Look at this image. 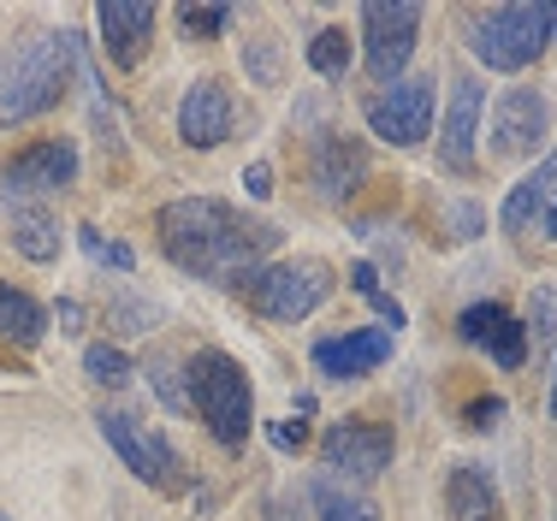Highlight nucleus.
<instances>
[{
    "instance_id": "obj_1",
    "label": "nucleus",
    "mask_w": 557,
    "mask_h": 521,
    "mask_svg": "<svg viewBox=\"0 0 557 521\" xmlns=\"http://www.w3.org/2000/svg\"><path fill=\"white\" fill-rule=\"evenodd\" d=\"M154 232H161V249L190 278H208V285H225V290H244L278 249V225L249 220V213H237L220 196L166 202L154 213Z\"/></svg>"
},
{
    "instance_id": "obj_2",
    "label": "nucleus",
    "mask_w": 557,
    "mask_h": 521,
    "mask_svg": "<svg viewBox=\"0 0 557 521\" xmlns=\"http://www.w3.org/2000/svg\"><path fill=\"white\" fill-rule=\"evenodd\" d=\"M184 397H190V409L225 450H237L249 438V426H256V385H249L244 362L214 350V344L184 362Z\"/></svg>"
},
{
    "instance_id": "obj_3",
    "label": "nucleus",
    "mask_w": 557,
    "mask_h": 521,
    "mask_svg": "<svg viewBox=\"0 0 557 521\" xmlns=\"http://www.w3.org/2000/svg\"><path fill=\"white\" fill-rule=\"evenodd\" d=\"M72 72H77V36L72 30L36 36V42L0 72V131L54 113L60 96L72 89Z\"/></svg>"
},
{
    "instance_id": "obj_4",
    "label": "nucleus",
    "mask_w": 557,
    "mask_h": 521,
    "mask_svg": "<svg viewBox=\"0 0 557 521\" xmlns=\"http://www.w3.org/2000/svg\"><path fill=\"white\" fill-rule=\"evenodd\" d=\"M557 42V0H516V7H493L474 18L469 53L486 72H522Z\"/></svg>"
},
{
    "instance_id": "obj_5",
    "label": "nucleus",
    "mask_w": 557,
    "mask_h": 521,
    "mask_svg": "<svg viewBox=\"0 0 557 521\" xmlns=\"http://www.w3.org/2000/svg\"><path fill=\"white\" fill-rule=\"evenodd\" d=\"M96 426H101V438H108V450L143 480V486H154V492H184L190 486L184 457L172 450V438L154 421L131 415V409H101Z\"/></svg>"
},
{
    "instance_id": "obj_6",
    "label": "nucleus",
    "mask_w": 557,
    "mask_h": 521,
    "mask_svg": "<svg viewBox=\"0 0 557 521\" xmlns=\"http://www.w3.org/2000/svg\"><path fill=\"white\" fill-rule=\"evenodd\" d=\"M333 297V266L321 256H297V261H268L256 278L244 285V302L261 320H309L321 302Z\"/></svg>"
},
{
    "instance_id": "obj_7",
    "label": "nucleus",
    "mask_w": 557,
    "mask_h": 521,
    "mask_svg": "<svg viewBox=\"0 0 557 521\" xmlns=\"http://www.w3.org/2000/svg\"><path fill=\"white\" fill-rule=\"evenodd\" d=\"M421 18L428 12L416 0H374V7H362V60L374 72V84H397V72L416 53Z\"/></svg>"
},
{
    "instance_id": "obj_8",
    "label": "nucleus",
    "mask_w": 557,
    "mask_h": 521,
    "mask_svg": "<svg viewBox=\"0 0 557 521\" xmlns=\"http://www.w3.org/2000/svg\"><path fill=\"white\" fill-rule=\"evenodd\" d=\"M362 119H368V131H374L380 142L416 149V142H428V131H433V84L428 77H404V84L368 96Z\"/></svg>"
},
{
    "instance_id": "obj_9",
    "label": "nucleus",
    "mask_w": 557,
    "mask_h": 521,
    "mask_svg": "<svg viewBox=\"0 0 557 521\" xmlns=\"http://www.w3.org/2000/svg\"><path fill=\"white\" fill-rule=\"evenodd\" d=\"M397 457V438L386 421H333L321 433V462L344 480H380Z\"/></svg>"
},
{
    "instance_id": "obj_10",
    "label": "nucleus",
    "mask_w": 557,
    "mask_h": 521,
    "mask_svg": "<svg viewBox=\"0 0 557 521\" xmlns=\"http://www.w3.org/2000/svg\"><path fill=\"white\" fill-rule=\"evenodd\" d=\"M552 142V101L540 89H504L493 101V154L534 160Z\"/></svg>"
},
{
    "instance_id": "obj_11",
    "label": "nucleus",
    "mask_w": 557,
    "mask_h": 521,
    "mask_svg": "<svg viewBox=\"0 0 557 521\" xmlns=\"http://www.w3.org/2000/svg\"><path fill=\"white\" fill-rule=\"evenodd\" d=\"M309 178L321 190V202H356V190L368 184V149L350 131H314L309 142Z\"/></svg>"
},
{
    "instance_id": "obj_12",
    "label": "nucleus",
    "mask_w": 557,
    "mask_h": 521,
    "mask_svg": "<svg viewBox=\"0 0 557 521\" xmlns=\"http://www.w3.org/2000/svg\"><path fill=\"white\" fill-rule=\"evenodd\" d=\"M77 142L72 137H42L30 149H18L7 160V196H48V190H72L77 184Z\"/></svg>"
},
{
    "instance_id": "obj_13",
    "label": "nucleus",
    "mask_w": 557,
    "mask_h": 521,
    "mask_svg": "<svg viewBox=\"0 0 557 521\" xmlns=\"http://www.w3.org/2000/svg\"><path fill=\"white\" fill-rule=\"evenodd\" d=\"M481 113H486L481 77H457V84H450V107H445V119H440V166L457 172V178H469V172H474Z\"/></svg>"
},
{
    "instance_id": "obj_14",
    "label": "nucleus",
    "mask_w": 557,
    "mask_h": 521,
    "mask_svg": "<svg viewBox=\"0 0 557 521\" xmlns=\"http://www.w3.org/2000/svg\"><path fill=\"white\" fill-rule=\"evenodd\" d=\"M237 125V107H232V89L220 77H196L178 101V142L184 149H220Z\"/></svg>"
},
{
    "instance_id": "obj_15",
    "label": "nucleus",
    "mask_w": 557,
    "mask_h": 521,
    "mask_svg": "<svg viewBox=\"0 0 557 521\" xmlns=\"http://www.w3.org/2000/svg\"><path fill=\"white\" fill-rule=\"evenodd\" d=\"M154 24H161V12L149 7V0H101L96 7V30H101V48H108L113 65H137L143 53L154 42Z\"/></svg>"
},
{
    "instance_id": "obj_16",
    "label": "nucleus",
    "mask_w": 557,
    "mask_h": 521,
    "mask_svg": "<svg viewBox=\"0 0 557 521\" xmlns=\"http://www.w3.org/2000/svg\"><path fill=\"white\" fill-rule=\"evenodd\" d=\"M392 344H397V332H386V326H356V332H344V338H321L309 356L326 380L344 385V380L374 373L380 362H392Z\"/></svg>"
},
{
    "instance_id": "obj_17",
    "label": "nucleus",
    "mask_w": 557,
    "mask_h": 521,
    "mask_svg": "<svg viewBox=\"0 0 557 521\" xmlns=\"http://www.w3.org/2000/svg\"><path fill=\"white\" fill-rule=\"evenodd\" d=\"M457 338L462 344H481L498 368H522L528 362V332L504 302H474V309L457 314Z\"/></svg>"
},
{
    "instance_id": "obj_18",
    "label": "nucleus",
    "mask_w": 557,
    "mask_h": 521,
    "mask_svg": "<svg viewBox=\"0 0 557 521\" xmlns=\"http://www.w3.org/2000/svg\"><path fill=\"white\" fill-rule=\"evenodd\" d=\"M445 521H504L498 480L481 462H457L445 474Z\"/></svg>"
},
{
    "instance_id": "obj_19",
    "label": "nucleus",
    "mask_w": 557,
    "mask_h": 521,
    "mask_svg": "<svg viewBox=\"0 0 557 521\" xmlns=\"http://www.w3.org/2000/svg\"><path fill=\"white\" fill-rule=\"evenodd\" d=\"M552 202H557V149H552L546 160H540V166L528 172V178L516 184L510 196H504V213H498V220H504V232H510V237L540 232V213H546Z\"/></svg>"
},
{
    "instance_id": "obj_20",
    "label": "nucleus",
    "mask_w": 557,
    "mask_h": 521,
    "mask_svg": "<svg viewBox=\"0 0 557 521\" xmlns=\"http://www.w3.org/2000/svg\"><path fill=\"white\" fill-rule=\"evenodd\" d=\"M7 237H12V249H18L24 261H36V266L60 261V249H65L60 213L42 208V202H12V232Z\"/></svg>"
},
{
    "instance_id": "obj_21",
    "label": "nucleus",
    "mask_w": 557,
    "mask_h": 521,
    "mask_svg": "<svg viewBox=\"0 0 557 521\" xmlns=\"http://www.w3.org/2000/svg\"><path fill=\"white\" fill-rule=\"evenodd\" d=\"M0 338L18 344V350H36V344L48 338V309L30 290L7 285V278H0Z\"/></svg>"
},
{
    "instance_id": "obj_22",
    "label": "nucleus",
    "mask_w": 557,
    "mask_h": 521,
    "mask_svg": "<svg viewBox=\"0 0 557 521\" xmlns=\"http://www.w3.org/2000/svg\"><path fill=\"white\" fill-rule=\"evenodd\" d=\"M309 504L321 521H380V510L362 498L356 486H344L338 474H314L309 480Z\"/></svg>"
},
{
    "instance_id": "obj_23",
    "label": "nucleus",
    "mask_w": 557,
    "mask_h": 521,
    "mask_svg": "<svg viewBox=\"0 0 557 521\" xmlns=\"http://www.w3.org/2000/svg\"><path fill=\"white\" fill-rule=\"evenodd\" d=\"M350 60H356V48H350V36H344L338 24H326V30L309 42V72H314V77H326V84H344Z\"/></svg>"
},
{
    "instance_id": "obj_24",
    "label": "nucleus",
    "mask_w": 557,
    "mask_h": 521,
    "mask_svg": "<svg viewBox=\"0 0 557 521\" xmlns=\"http://www.w3.org/2000/svg\"><path fill=\"white\" fill-rule=\"evenodd\" d=\"M244 72H249V84L278 89V77H285V48H278V36H256V42H244Z\"/></svg>"
},
{
    "instance_id": "obj_25",
    "label": "nucleus",
    "mask_w": 557,
    "mask_h": 521,
    "mask_svg": "<svg viewBox=\"0 0 557 521\" xmlns=\"http://www.w3.org/2000/svg\"><path fill=\"white\" fill-rule=\"evenodd\" d=\"M172 18H178V30L190 36V42H214L220 30L237 24V7H178Z\"/></svg>"
},
{
    "instance_id": "obj_26",
    "label": "nucleus",
    "mask_w": 557,
    "mask_h": 521,
    "mask_svg": "<svg viewBox=\"0 0 557 521\" xmlns=\"http://www.w3.org/2000/svg\"><path fill=\"white\" fill-rule=\"evenodd\" d=\"M84 373L96 385H108V392H119V385L131 380V356L119 350V344H89V350H84Z\"/></svg>"
},
{
    "instance_id": "obj_27",
    "label": "nucleus",
    "mask_w": 557,
    "mask_h": 521,
    "mask_svg": "<svg viewBox=\"0 0 557 521\" xmlns=\"http://www.w3.org/2000/svg\"><path fill=\"white\" fill-rule=\"evenodd\" d=\"M77 244L89 249V261L113 266V273H131V266H137V249H131V244H113V237H101L96 225H77Z\"/></svg>"
},
{
    "instance_id": "obj_28",
    "label": "nucleus",
    "mask_w": 557,
    "mask_h": 521,
    "mask_svg": "<svg viewBox=\"0 0 557 521\" xmlns=\"http://www.w3.org/2000/svg\"><path fill=\"white\" fill-rule=\"evenodd\" d=\"M522 332H528V344H534V350L557 338V290L552 285H534V302H528V326Z\"/></svg>"
},
{
    "instance_id": "obj_29",
    "label": "nucleus",
    "mask_w": 557,
    "mask_h": 521,
    "mask_svg": "<svg viewBox=\"0 0 557 521\" xmlns=\"http://www.w3.org/2000/svg\"><path fill=\"white\" fill-rule=\"evenodd\" d=\"M143 373H149V385L161 392V404H166V409H190V397H184V385H178V368H172V362H149Z\"/></svg>"
},
{
    "instance_id": "obj_30",
    "label": "nucleus",
    "mask_w": 557,
    "mask_h": 521,
    "mask_svg": "<svg viewBox=\"0 0 557 521\" xmlns=\"http://www.w3.org/2000/svg\"><path fill=\"white\" fill-rule=\"evenodd\" d=\"M462 421H469L474 433H493V426L504 421V397H474V404H469V415H462Z\"/></svg>"
},
{
    "instance_id": "obj_31",
    "label": "nucleus",
    "mask_w": 557,
    "mask_h": 521,
    "mask_svg": "<svg viewBox=\"0 0 557 521\" xmlns=\"http://www.w3.org/2000/svg\"><path fill=\"white\" fill-rule=\"evenodd\" d=\"M450 225H457V237L469 244V237H481V232H486V213L474 208V202H457V208H450Z\"/></svg>"
},
{
    "instance_id": "obj_32",
    "label": "nucleus",
    "mask_w": 557,
    "mask_h": 521,
    "mask_svg": "<svg viewBox=\"0 0 557 521\" xmlns=\"http://www.w3.org/2000/svg\"><path fill=\"white\" fill-rule=\"evenodd\" d=\"M268 438H273V450H302V445H309V426H302V421H273Z\"/></svg>"
},
{
    "instance_id": "obj_33",
    "label": "nucleus",
    "mask_w": 557,
    "mask_h": 521,
    "mask_svg": "<svg viewBox=\"0 0 557 521\" xmlns=\"http://www.w3.org/2000/svg\"><path fill=\"white\" fill-rule=\"evenodd\" d=\"M244 190L256 196V202H268V196H273V166H268V160H249V166H244Z\"/></svg>"
},
{
    "instance_id": "obj_34",
    "label": "nucleus",
    "mask_w": 557,
    "mask_h": 521,
    "mask_svg": "<svg viewBox=\"0 0 557 521\" xmlns=\"http://www.w3.org/2000/svg\"><path fill=\"white\" fill-rule=\"evenodd\" d=\"M113 314L125 320V326H119V332H154V309H143V302H119Z\"/></svg>"
},
{
    "instance_id": "obj_35",
    "label": "nucleus",
    "mask_w": 557,
    "mask_h": 521,
    "mask_svg": "<svg viewBox=\"0 0 557 521\" xmlns=\"http://www.w3.org/2000/svg\"><path fill=\"white\" fill-rule=\"evenodd\" d=\"M350 290H356V297H374V290H380L374 261H356V266H350Z\"/></svg>"
},
{
    "instance_id": "obj_36",
    "label": "nucleus",
    "mask_w": 557,
    "mask_h": 521,
    "mask_svg": "<svg viewBox=\"0 0 557 521\" xmlns=\"http://www.w3.org/2000/svg\"><path fill=\"white\" fill-rule=\"evenodd\" d=\"M54 320H60V332H84V302H77V297H60Z\"/></svg>"
},
{
    "instance_id": "obj_37",
    "label": "nucleus",
    "mask_w": 557,
    "mask_h": 521,
    "mask_svg": "<svg viewBox=\"0 0 557 521\" xmlns=\"http://www.w3.org/2000/svg\"><path fill=\"white\" fill-rule=\"evenodd\" d=\"M540 237H552V244H557V202L540 213Z\"/></svg>"
},
{
    "instance_id": "obj_38",
    "label": "nucleus",
    "mask_w": 557,
    "mask_h": 521,
    "mask_svg": "<svg viewBox=\"0 0 557 521\" xmlns=\"http://www.w3.org/2000/svg\"><path fill=\"white\" fill-rule=\"evenodd\" d=\"M546 409H552V421H557V373H552V404Z\"/></svg>"
},
{
    "instance_id": "obj_39",
    "label": "nucleus",
    "mask_w": 557,
    "mask_h": 521,
    "mask_svg": "<svg viewBox=\"0 0 557 521\" xmlns=\"http://www.w3.org/2000/svg\"><path fill=\"white\" fill-rule=\"evenodd\" d=\"M0 521H12V516H0Z\"/></svg>"
}]
</instances>
